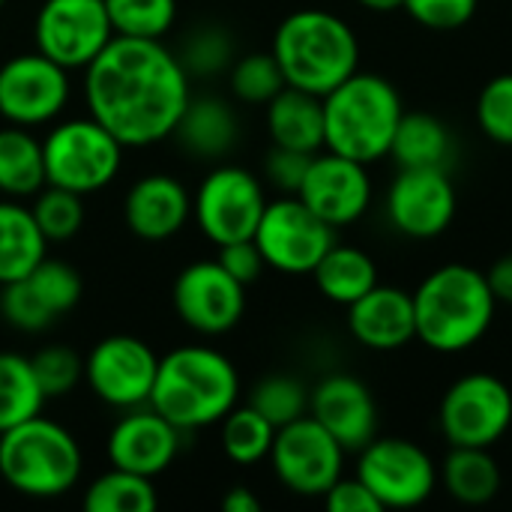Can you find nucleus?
<instances>
[{"instance_id": "obj_1", "label": "nucleus", "mask_w": 512, "mask_h": 512, "mask_svg": "<svg viewBox=\"0 0 512 512\" xmlns=\"http://www.w3.org/2000/svg\"><path fill=\"white\" fill-rule=\"evenodd\" d=\"M189 96L192 78L162 39L114 36L84 69L87 111L123 147L171 138Z\"/></svg>"}, {"instance_id": "obj_2", "label": "nucleus", "mask_w": 512, "mask_h": 512, "mask_svg": "<svg viewBox=\"0 0 512 512\" xmlns=\"http://www.w3.org/2000/svg\"><path fill=\"white\" fill-rule=\"evenodd\" d=\"M237 399L240 375L234 363L216 348L183 345L159 360L147 405L180 432H195L222 423Z\"/></svg>"}, {"instance_id": "obj_3", "label": "nucleus", "mask_w": 512, "mask_h": 512, "mask_svg": "<svg viewBox=\"0 0 512 512\" xmlns=\"http://www.w3.org/2000/svg\"><path fill=\"white\" fill-rule=\"evenodd\" d=\"M411 297L417 339L438 354H462L474 348L489 333L498 309L486 273L468 264H444L432 270Z\"/></svg>"}, {"instance_id": "obj_4", "label": "nucleus", "mask_w": 512, "mask_h": 512, "mask_svg": "<svg viewBox=\"0 0 512 512\" xmlns=\"http://www.w3.org/2000/svg\"><path fill=\"white\" fill-rule=\"evenodd\" d=\"M273 57L288 87L327 96L360 69V42L345 18L327 9L291 12L273 36Z\"/></svg>"}, {"instance_id": "obj_5", "label": "nucleus", "mask_w": 512, "mask_h": 512, "mask_svg": "<svg viewBox=\"0 0 512 512\" xmlns=\"http://www.w3.org/2000/svg\"><path fill=\"white\" fill-rule=\"evenodd\" d=\"M402 114V96L393 81L357 69L324 96V150L363 165L378 162L390 156Z\"/></svg>"}, {"instance_id": "obj_6", "label": "nucleus", "mask_w": 512, "mask_h": 512, "mask_svg": "<svg viewBox=\"0 0 512 512\" xmlns=\"http://www.w3.org/2000/svg\"><path fill=\"white\" fill-rule=\"evenodd\" d=\"M84 468L75 435L36 414L0 435V477L24 498H60L78 486Z\"/></svg>"}, {"instance_id": "obj_7", "label": "nucleus", "mask_w": 512, "mask_h": 512, "mask_svg": "<svg viewBox=\"0 0 512 512\" xmlns=\"http://www.w3.org/2000/svg\"><path fill=\"white\" fill-rule=\"evenodd\" d=\"M123 144L93 117H72L57 126L42 141L45 159V183L90 195L105 189L120 165H123Z\"/></svg>"}, {"instance_id": "obj_8", "label": "nucleus", "mask_w": 512, "mask_h": 512, "mask_svg": "<svg viewBox=\"0 0 512 512\" xmlns=\"http://www.w3.org/2000/svg\"><path fill=\"white\" fill-rule=\"evenodd\" d=\"M267 459L276 480L300 498H324L345 471V447L309 414L276 429Z\"/></svg>"}, {"instance_id": "obj_9", "label": "nucleus", "mask_w": 512, "mask_h": 512, "mask_svg": "<svg viewBox=\"0 0 512 512\" xmlns=\"http://www.w3.org/2000/svg\"><path fill=\"white\" fill-rule=\"evenodd\" d=\"M357 477L384 510H411L432 498L438 468L432 456L408 438H372L360 450Z\"/></svg>"}, {"instance_id": "obj_10", "label": "nucleus", "mask_w": 512, "mask_h": 512, "mask_svg": "<svg viewBox=\"0 0 512 512\" xmlns=\"http://www.w3.org/2000/svg\"><path fill=\"white\" fill-rule=\"evenodd\" d=\"M438 423L450 447L492 450L512 426L510 387L489 372L465 375L444 393Z\"/></svg>"}, {"instance_id": "obj_11", "label": "nucleus", "mask_w": 512, "mask_h": 512, "mask_svg": "<svg viewBox=\"0 0 512 512\" xmlns=\"http://www.w3.org/2000/svg\"><path fill=\"white\" fill-rule=\"evenodd\" d=\"M252 240L267 267L300 276L312 273L327 255V249L336 243V228L315 216L297 195H285L279 201H267Z\"/></svg>"}, {"instance_id": "obj_12", "label": "nucleus", "mask_w": 512, "mask_h": 512, "mask_svg": "<svg viewBox=\"0 0 512 512\" xmlns=\"http://www.w3.org/2000/svg\"><path fill=\"white\" fill-rule=\"evenodd\" d=\"M267 198L261 180L240 165L213 168L192 201V213L204 237L216 246L234 240H252L264 216Z\"/></svg>"}, {"instance_id": "obj_13", "label": "nucleus", "mask_w": 512, "mask_h": 512, "mask_svg": "<svg viewBox=\"0 0 512 512\" xmlns=\"http://www.w3.org/2000/svg\"><path fill=\"white\" fill-rule=\"evenodd\" d=\"M105 0H45L33 21L36 51L63 69H87L114 39Z\"/></svg>"}, {"instance_id": "obj_14", "label": "nucleus", "mask_w": 512, "mask_h": 512, "mask_svg": "<svg viewBox=\"0 0 512 512\" xmlns=\"http://www.w3.org/2000/svg\"><path fill=\"white\" fill-rule=\"evenodd\" d=\"M69 69L42 51L15 54L0 66V117L12 126L54 123L69 102Z\"/></svg>"}, {"instance_id": "obj_15", "label": "nucleus", "mask_w": 512, "mask_h": 512, "mask_svg": "<svg viewBox=\"0 0 512 512\" xmlns=\"http://www.w3.org/2000/svg\"><path fill=\"white\" fill-rule=\"evenodd\" d=\"M159 357L138 336H108L84 360V381L111 408L129 411L150 402Z\"/></svg>"}, {"instance_id": "obj_16", "label": "nucleus", "mask_w": 512, "mask_h": 512, "mask_svg": "<svg viewBox=\"0 0 512 512\" xmlns=\"http://www.w3.org/2000/svg\"><path fill=\"white\" fill-rule=\"evenodd\" d=\"M174 312L201 336L234 330L246 312V285L237 282L219 261H195L174 282Z\"/></svg>"}, {"instance_id": "obj_17", "label": "nucleus", "mask_w": 512, "mask_h": 512, "mask_svg": "<svg viewBox=\"0 0 512 512\" xmlns=\"http://www.w3.org/2000/svg\"><path fill=\"white\" fill-rule=\"evenodd\" d=\"M390 225L414 240L444 234L456 219V186L447 168H399L387 189Z\"/></svg>"}, {"instance_id": "obj_18", "label": "nucleus", "mask_w": 512, "mask_h": 512, "mask_svg": "<svg viewBox=\"0 0 512 512\" xmlns=\"http://www.w3.org/2000/svg\"><path fill=\"white\" fill-rule=\"evenodd\" d=\"M297 198L327 225L342 228L357 222L372 204V180L363 162L339 153H315Z\"/></svg>"}, {"instance_id": "obj_19", "label": "nucleus", "mask_w": 512, "mask_h": 512, "mask_svg": "<svg viewBox=\"0 0 512 512\" xmlns=\"http://www.w3.org/2000/svg\"><path fill=\"white\" fill-rule=\"evenodd\" d=\"M309 417H315L345 453H360L378 435V405L372 390L354 375H330L309 393Z\"/></svg>"}, {"instance_id": "obj_20", "label": "nucleus", "mask_w": 512, "mask_h": 512, "mask_svg": "<svg viewBox=\"0 0 512 512\" xmlns=\"http://www.w3.org/2000/svg\"><path fill=\"white\" fill-rule=\"evenodd\" d=\"M180 435L183 432L150 405L129 408L108 435V462L111 468L156 477L174 462L180 450Z\"/></svg>"}, {"instance_id": "obj_21", "label": "nucleus", "mask_w": 512, "mask_h": 512, "mask_svg": "<svg viewBox=\"0 0 512 512\" xmlns=\"http://www.w3.org/2000/svg\"><path fill=\"white\" fill-rule=\"evenodd\" d=\"M192 216V198L186 186L171 174H147L135 180L123 201V219L141 240L159 243L183 231Z\"/></svg>"}, {"instance_id": "obj_22", "label": "nucleus", "mask_w": 512, "mask_h": 512, "mask_svg": "<svg viewBox=\"0 0 512 512\" xmlns=\"http://www.w3.org/2000/svg\"><path fill=\"white\" fill-rule=\"evenodd\" d=\"M348 330L369 351H399L417 339L414 297L378 282L348 306Z\"/></svg>"}, {"instance_id": "obj_23", "label": "nucleus", "mask_w": 512, "mask_h": 512, "mask_svg": "<svg viewBox=\"0 0 512 512\" xmlns=\"http://www.w3.org/2000/svg\"><path fill=\"white\" fill-rule=\"evenodd\" d=\"M177 144L198 159H222L240 141V120L222 96H189L177 126Z\"/></svg>"}, {"instance_id": "obj_24", "label": "nucleus", "mask_w": 512, "mask_h": 512, "mask_svg": "<svg viewBox=\"0 0 512 512\" xmlns=\"http://www.w3.org/2000/svg\"><path fill=\"white\" fill-rule=\"evenodd\" d=\"M267 132L279 147L318 153L324 147V96L285 84L267 102Z\"/></svg>"}, {"instance_id": "obj_25", "label": "nucleus", "mask_w": 512, "mask_h": 512, "mask_svg": "<svg viewBox=\"0 0 512 512\" xmlns=\"http://www.w3.org/2000/svg\"><path fill=\"white\" fill-rule=\"evenodd\" d=\"M456 153L450 126L426 111H405L390 144L399 168H450Z\"/></svg>"}, {"instance_id": "obj_26", "label": "nucleus", "mask_w": 512, "mask_h": 512, "mask_svg": "<svg viewBox=\"0 0 512 512\" xmlns=\"http://www.w3.org/2000/svg\"><path fill=\"white\" fill-rule=\"evenodd\" d=\"M312 276H315L318 291L330 303H339L348 309L354 300H360L366 291L378 285V264L372 261L369 252L357 246L333 243L327 255L315 264Z\"/></svg>"}, {"instance_id": "obj_27", "label": "nucleus", "mask_w": 512, "mask_h": 512, "mask_svg": "<svg viewBox=\"0 0 512 512\" xmlns=\"http://www.w3.org/2000/svg\"><path fill=\"white\" fill-rule=\"evenodd\" d=\"M45 234L33 210L18 201H0V285L24 279L45 258Z\"/></svg>"}, {"instance_id": "obj_28", "label": "nucleus", "mask_w": 512, "mask_h": 512, "mask_svg": "<svg viewBox=\"0 0 512 512\" xmlns=\"http://www.w3.org/2000/svg\"><path fill=\"white\" fill-rule=\"evenodd\" d=\"M444 489L465 507H483L501 492V468L486 447H453L444 462Z\"/></svg>"}, {"instance_id": "obj_29", "label": "nucleus", "mask_w": 512, "mask_h": 512, "mask_svg": "<svg viewBox=\"0 0 512 512\" xmlns=\"http://www.w3.org/2000/svg\"><path fill=\"white\" fill-rule=\"evenodd\" d=\"M45 186L42 141H36L24 126L0 129V195L30 198Z\"/></svg>"}, {"instance_id": "obj_30", "label": "nucleus", "mask_w": 512, "mask_h": 512, "mask_svg": "<svg viewBox=\"0 0 512 512\" xmlns=\"http://www.w3.org/2000/svg\"><path fill=\"white\" fill-rule=\"evenodd\" d=\"M81 504L87 512H153L159 507V495L153 477L111 468L84 489Z\"/></svg>"}, {"instance_id": "obj_31", "label": "nucleus", "mask_w": 512, "mask_h": 512, "mask_svg": "<svg viewBox=\"0 0 512 512\" xmlns=\"http://www.w3.org/2000/svg\"><path fill=\"white\" fill-rule=\"evenodd\" d=\"M45 393L33 375V366L21 354H0V435L36 414H42Z\"/></svg>"}, {"instance_id": "obj_32", "label": "nucleus", "mask_w": 512, "mask_h": 512, "mask_svg": "<svg viewBox=\"0 0 512 512\" xmlns=\"http://www.w3.org/2000/svg\"><path fill=\"white\" fill-rule=\"evenodd\" d=\"M273 438H276V426L252 405L243 408L234 405L222 417V450L237 465H258L261 459H267Z\"/></svg>"}, {"instance_id": "obj_33", "label": "nucleus", "mask_w": 512, "mask_h": 512, "mask_svg": "<svg viewBox=\"0 0 512 512\" xmlns=\"http://www.w3.org/2000/svg\"><path fill=\"white\" fill-rule=\"evenodd\" d=\"M117 36L162 39L177 21V0H105Z\"/></svg>"}, {"instance_id": "obj_34", "label": "nucleus", "mask_w": 512, "mask_h": 512, "mask_svg": "<svg viewBox=\"0 0 512 512\" xmlns=\"http://www.w3.org/2000/svg\"><path fill=\"white\" fill-rule=\"evenodd\" d=\"M183 69L189 78H210L234 63V39L219 24H198L186 33L180 51H177Z\"/></svg>"}, {"instance_id": "obj_35", "label": "nucleus", "mask_w": 512, "mask_h": 512, "mask_svg": "<svg viewBox=\"0 0 512 512\" xmlns=\"http://www.w3.org/2000/svg\"><path fill=\"white\" fill-rule=\"evenodd\" d=\"M81 198L84 195L51 186V183H45L36 192V201L30 210H33V219L48 243L72 240L81 231V225H84V201Z\"/></svg>"}, {"instance_id": "obj_36", "label": "nucleus", "mask_w": 512, "mask_h": 512, "mask_svg": "<svg viewBox=\"0 0 512 512\" xmlns=\"http://www.w3.org/2000/svg\"><path fill=\"white\" fill-rule=\"evenodd\" d=\"M249 405L276 429H282L309 414V390L291 375H270L255 384V390L249 393Z\"/></svg>"}, {"instance_id": "obj_37", "label": "nucleus", "mask_w": 512, "mask_h": 512, "mask_svg": "<svg viewBox=\"0 0 512 512\" xmlns=\"http://www.w3.org/2000/svg\"><path fill=\"white\" fill-rule=\"evenodd\" d=\"M285 87L273 51H252L231 63V93L246 105H267Z\"/></svg>"}, {"instance_id": "obj_38", "label": "nucleus", "mask_w": 512, "mask_h": 512, "mask_svg": "<svg viewBox=\"0 0 512 512\" xmlns=\"http://www.w3.org/2000/svg\"><path fill=\"white\" fill-rule=\"evenodd\" d=\"M24 279H27V285L33 288V294L42 300V306L54 318L66 315L81 300V276L66 261H57V258H48L45 255Z\"/></svg>"}, {"instance_id": "obj_39", "label": "nucleus", "mask_w": 512, "mask_h": 512, "mask_svg": "<svg viewBox=\"0 0 512 512\" xmlns=\"http://www.w3.org/2000/svg\"><path fill=\"white\" fill-rule=\"evenodd\" d=\"M33 375L45 393V399H60L66 393H72L78 387V381L84 378V360L66 348V345H48L39 354L30 357Z\"/></svg>"}, {"instance_id": "obj_40", "label": "nucleus", "mask_w": 512, "mask_h": 512, "mask_svg": "<svg viewBox=\"0 0 512 512\" xmlns=\"http://www.w3.org/2000/svg\"><path fill=\"white\" fill-rule=\"evenodd\" d=\"M477 123L486 138L512 147V72L495 75L477 99Z\"/></svg>"}, {"instance_id": "obj_41", "label": "nucleus", "mask_w": 512, "mask_h": 512, "mask_svg": "<svg viewBox=\"0 0 512 512\" xmlns=\"http://www.w3.org/2000/svg\"><path fill=\"white\" fill-rule=\"evenodd\" d=\"M0 315L9 327L21 333H42L54 324V315L42 306V300L33 294L27 279H15L0 285Z\"/></svg>"}, {"instance_id": "obj_42", "label": "nucleus", "mask_w": 512, "mask_h": 512, "mask_svg": "<svg viewBox=\"0 0 512 512\" xmlns=\"http://www.w3.org/2000/svg\"><path fill=\"white\" fill-rule=\"evenodd\" d=\"M480 0H405L402 9L429 30H459L465 27Z\"/></svg>"}, {"instance_id": "obj_43", "label": "nucleus", "mask_w": 512, "mask_h": 512, "mask_svg": "<svg viewBox=\"0 0 512 512\" xmlns=\"http://www.w3.org/2000/svg\"><path fill=\"white\" fill-rule=\"evenodd\" d=\"M315 153H303V150H291V147H279L273 144L267 159H264V177L285 195H297L303 186V177L309 171Z\"/></svg>"}, {"instance_id": "obj_44", "label": "nucleus", "mask_w": 512, "mask_h": 512, "mask_svg": "<svg viewBox=\"0 0 512 512\" xmlns=\"http://www.w3.org/2000/svg\"><path fill=\"white\" fill-rule=\"evenodd\" d=\"M216 261L243 285L255 282L261 276V270L267 267L261 249L255 246V240H234V243L219 246V258Z\"/></svg>"}, {"instance_id": "obj_45", "label": "nucleus", "mask_w": 512, "mask_h": 512, "mask_svg": "<svg viewBox=\"0 0 512 512\" xmlns=\"http://www.w3.org/2000/svg\"><path fill=\"white\" fill-rule=\"evenodd\" d=\"M324 504L330 512H384L360 477H339L336 486L324 495Z\"/></svg>"}, {"instance_id": "obj_46", "label": "nucleus", "mask_w": 512, "mask_h": 512, "mask_svg": "<svg viewBox=\"0 0 512 512\" xmlns=\"http://www.w3.org/2000/svg\"><path fill=\"white\" fill-rule=\"evenodd\" d=\"M486 279H489V288L495 294L498 303H507L512 306V252L498 258L489 270H486Z\"/></svg>"}, {"instance_id": "obj_47", "label": "nucleus", "mask_w": 512, "mask_h": 512, "mask_svg": "<svg viewBox=\"0 0 512 512\" xmlns=\"http://www.w3.org/2000/svg\"><path fill=\"white\" fill-rule=\"evenodd\" d=\"M222 510L225 512H258L261 501L246 489V486H234L228 489V495L222 498Z\"/></svg>"}, {"instance_id": "obj_48", "label": "nucleus", "mask_w": 512, "mask_h": 512, "mask_svg": "<svg viewBox=\"0 0 512 512\" xmlns=\"http://www.w3.org/2000/svg\"><path fill=\"white\" fill-rule=\"evenodd\" d=\"M357 3L372 12H396V9H402L405 0H357Z\"/></svg>"}, {"instance_id": "obj_49", "label": "nucleus", "mask_w": 512, "mask_h": 512, "mask_svg": "<svg viewBox=\"0 0 512 512\" xmlns=\"http://www.w3.org/2000/svg\"><path fill=\"white\" fill-rule=\"evenodd\" d=\"M3 3H6V0H0V9H3Z\"/></svg>"}]
</instances>
